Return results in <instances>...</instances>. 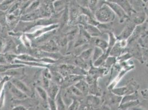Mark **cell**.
Segmentation results:
<instances>
[{
  "label": "cell",
  "mask_w": 148,
  "mask_h": 110,
  "mask_svg": "<svg viewBox=\"0 0 148 110\" xmlns=\"http://www.w3.org/2000/svg\"><path fill=\"white\" fill-rule=\"evenodd\" d=\"M95 17L99 23L108 24L114 21L116 14L110 7L104 3L103 1H101V5L95 13Z\"/></svg>",
  "instance_id": "1"
},
{
  "label": "cell",
  "mask_w": 148,
  "mask_h": 110,
  "mask_svg": "<svg viewBox=\"0 0 148 110\" xmlns=\"http://www.w3.org/2000/svg\"><path fill=\"white\" fill-rule=\"evenodd\" d=\"M139 89V84L136 81L134 80L133 79H132L129 81L126 86L119 88L116 87L113 89L111 92L117 96L123 97L124 96L130 95L136 92H138Z\"/></svg>",
  "instance_id": "2"
},
{
  "label": "cell",
  "mask_w": 148,
  "mask_h": 110,
  "mask_svg": "<svg viewBox=\"0 0 148 110\" xmlns=\"http://www.w3.org/2000/svg\"><path fill=\"white\" fill-rule=\"evenodd\" d=\"M103 2L104 3L110 7L116 16H117L119 17V22L121 23H123L124 22H127L129 20V16L124 12L122 7L113 1H103Z\"/></svg>",
  "instance_id": "3"
},
{
  "label": "cell",
  "mask_w": 148,
  "mask_h": 110,
  "mask_svg": "<svg viewBox=\"0 0 148 110\" xmlns=\"http://www.w3.org/2000/svg\"><path fill=\"white\" fill-rule=\"evenodd\" d=\"M126 50L132 57L136 58L138 61L143 63L142 59V48L137 41L128 43Z\"/></svg>",
  "instance_id": "4"
},
{
  "label": "cell",
  "mask_w": 148,
  "mask_h": 110,
  "mask_svg": "<svg viewBox=\"0 0 148 110\" xmlns=\"http://www.w3.org/2000/svg\"><path fill=\"white\" fill-rule=\"evenodd\" d=\"M135 67V66L134 64L130 65L127 66H125L124 67L122 68L119 71L117 75L114 79L113 80L111 83L109 84V85L107 86V89L110 91L112 90L113 89L116 88L118 84L120 81V80L122 79V78L125 75V74L127 72H130L131 70L133 69Z\"/></svg>",
  "instance_id": "5"
},
{
  "label": "cell",
  "mask_w": 148,
  "mask_h": 110,
  "mask_svg": "<svg viewBox=\"0 0 148 110\" xmlns=\"http://www.w3.org/2000/svg\"><path fill=\"white\" fill-rule=\"evenodd\" d=\"M136 27V25L134 24L132 21H130L129 19V20L127 21V24L124 28L122 31L121 33L120 34H119L118 36H116L117 40H128V39L132 35Z\"/></svg>",
  "instance_id": "6"
},
{
  "label": "cell",
  "mask_w": 148,
  "mask_h": 110,
  "mask_svg": "<svg viewBox=\"0 0 148 110\" xmlns=\"http://www.w3.org/2000/svg\"><path fill=\"white\" fill-rule=\"evenodd\" d=\"M122 98V96H117L110 91V94H107L106 97V103L111 109L114 108V110H118Z\"/></svg>",
  "instance_id": "7"
},
{
  "label": "cell",
  "mask_w": 148,
  "mask_h": 110,
  "mask_svg": "<svg viewBox=\"0 0 148 110\" xmlns=\"http://www.w3.org/2000/svg\"><path fill=\"white\" fill-rule=\"evenodd\" d=\"M147 18V14L145 11L132 13L130 18V20L136 25L143 24L146 22Z\"/></svg>",
  "instance_id": "8"
},
{
  "label": "cell",
  "mask_w": 148,
  "mask_h": 110,
  "mask_svg": "<svg viewBox=\"0 0 148 110\" xmlns=\"http://www.w3.org/2000/svg\"><path fill=\"white\" fill-rule=\"evenodd\" d=\"M114 2L117 3L119 6L122 7V8L126 13V14L130 17L132 13L136 12L133 10L132 7L130 3V1H113Z\"/></svg>",
  "instance_id": "9"
},
{
  "label": "cell",
  "mask_w": 148,
  "mask_h": 110,
  "mask_svg": "<svg viewBox=\"0 0 148 110\" xmlns=\"http://www.w3.org/2000/svg\"><path fill=\"white\" fill-rule=\"evenodd\" d=\"M92 43L95 45V47H97L102 50L103 53L107 52L108 48V43L105 40L99 37H92Z\"/></svg>",
  "instance_id": "10"
},
{
  "label": "cell",
  "mask_w": 148,
  "mask_h": 110,
  "mask_svg": "<svg viewBox=\"0 0 148 110\" xmlns=\"http://www.w3.org/2000/svg\"><path fill=\"white\" fill-rule=\"evenodd\" d=\"M84 29L87 33V34L92 37H99L102 35V33L97 26L87 24L85 25Z\"/></svg>",
  "instance_id": "11"
},
{
  "label": "cell",
  "mask_w": 148,
  "mask_h": 110,
  "mask_svg": "<svg viewBox=\"0 0 148 110\" xmlns=\"http://www.w3.org/2000/svg\"><path fill=\"white\" fill-rule=\"evenodd\" d=\"M127 50L126 49H123L122 48L119 44L118 41H117L114 45V46L111 49V52L110 53V56L114 57L116 58H117L119 57L121 55L123 54L126 52Z\"/></svg>",
  "instance_id": "12"
},
{
  "label": "cell",
  "mask_w": 148,
  "mask_h": 110,
  "mask_svg": "<svg viewBox=\"0 0 148 110\" xmlns=\"http://www.w3.org/2000/svg\"><path fill=\"white\" fill-rule=\"evenodd\" d=\"M8 89L10 91L13 95V96L18 99V100H23L27 98V95L23 93V92H21L18 89H17L15 86L12 83H10L8 84Z\"/></svg>",
  "instance_id": "13"
},
{
  "label": "cell",
  "mask_w": 148,
  "mask_h": 110,
  "mask_svg": "<svg viewBox=\"0 0 148 110\" xmlns=\"http://www.w3.org/2000/svg\"><path fill=\"white\" fill-rule=\"evenodd\" d=\"M75 86L80 90L84 96H87L89 94V86L86 80L81 79L78 81Z\"/></svg>",
  "instance_id": "14"
},
{
  "label": "cell",
  "mask_w": 148,
  "mask_h": 110,
  "mask_svg": "<svg viewBox=\"0 0 148 110\" xmlns=\"http://www.w3.org/2000/svg\"><path fill=\"white\" fill-rule=\"evenodd\" d=\"M130 2L136 12L143 11L146 8L145 3L143 1H130Z\"/></svg>",
  "instance_id": "15"
},
{
  "label": "cell",
  "mask_w": 148,
  "mask_h": 110,
  "mask_svg": "<svg viewBox=\"0 0 148 110\" xmlns=\"http://www.w3.org/2000/svg\"><path fill=\"white\" fill-rule=\"evenodd\" d=\"M139 98V93L138 92H136L132 94L128 95H125L122 97V101L120 105L126 103H129L131 101H134L138 100Z\"/></svg>",
  "instance_id": "16"
},
{
  "label": "cell",
  "mask_w": 148,
  "mask_h": 110,
  "mask_svg": "<svg viewBox=\"0 0 148 110\" xmlns=\"http://www.w3.org/2000/svg\"><path fill=\"white\" fill-rule=\"evenodd\" d=\"M117 63V58L109 56L105 61L101 67L105 68L106 69H109L110 68L114 66V65Z\"/></svg>",
  "instance_id": "17"
},
{
  "label": "cell",
  "mask_w": 148,
  "mask_h": 110,
  "mask_svg": "<svg viewBox=\"0 0 148 110\" xmlns=\"http://www.w3.org/2000/svg\"><path fill=\"white\" fill-rule=\"evenodd\" d=\"M86 103L90 107H92L93 108H96L101 103V100L97 96L91 95L88 98V100H87Z\"/></svg>",
  "instance_id": "18"
},
{
  "label": "cell",
  "mask_w": 148,
  "mask_h": 110,
  "mask_svg": "<svg viewBox=\"0 0 148 110\" xmlns=\"http://www.w3.org/2000/svg\"><path fill=\"white\" fill-rule=\"evenodd\" d=\"M12 83L21 92H29V90L28 89L27 87L25 86L22 82H21L19 80L13 79L12 80Z\"/></svg>",
  "instance_id": "19"
},
{
  "label": "cell",
  "mask_w": 148,
  "mask_h": 110,
  "mask_svg": "<svg viewBox=\"0 0 148 110\" xmlns=\"http://www.w3.org/2000/svg\"><path fill=\"white\" fill-rule=\"evenodd\" d=\"M93 50L91 48L87 49L82 52L81 55V58L83 61H86L89 60L91 57H92Z\"/></svg>",
  "instance_id": "20"
},
{
  "label": "cell",
  "mask_w": 148,
  "mask_h": 110,
  "mask_svg": "<svg viewBox=\"0 0 148 110\" xmlns=\"http://www.w3.org/2000/svg\"><path fill=\"white\" fill-rule=\"evenodd\" d=\"M103 52L101 49L97 47H95L93 51L92 57V62H94L97 60L99 58L103 55Z\"/></svg>",
  "instance_id": "21"
},
{
  "label": "cell",
  "mask_w": 148,
  "mask_h": 110,
  "mask_svg": "<svg viewBox=\"0 0 148 110\" xmlns=\"http://www.w3.org/2000/svg\"><path fill=\"white\" fill-rule=\"evenodd\" d=\"M137 42L142 48L148 49V35L140 37Z\"/></svg>",
  "instance_id": "22"
},
{
  "label": "cell",
  "mask_w": 148,
  "mask_h": 110,
  "mask_svg": "<svg viewBox=\"0 0 148 110\" xmlns=\"http://www.w3.org/2000/svg\"><path fill=\"white\" fill-rule=\"evenodd\" d=\"M88 8L91 10V11L95 14V13L99 8V2L98 1H88Z\"/></svg>",
  "instance_id": "23"
},
{
  "label": "cell",
  "mask_w": 148,
  "mask_h": 110,
  "mask_svg": "<svg viewBox=\"0 0 148 110\" xmlns=\"http://www.w3.org/2000/svg\"><path fill=\"white\" fill-rule=\"evenodd\" d=\"M132 58V56L130 55L128 52H125L117 58V63H121L123 62L128 61L129 60H130Z\"/></svg>",
  "instance_id": "24"
},
{
  "label": "cell",
  "mask_w": 148,
  "mask_h": 110,
  "mask_svg": "<svg viewBox=\"0 0 148 110\" xmlns=\"http://www.w3.org/2000/svg\"><path fill=\"white\" fill-rule=\"evenodd\" d=\"M58 91V88L56 86H53L50 89V98H51L53 100H54L56 97L57 92Z\"/></svg>",
  "instance_id": "25"
},
{
  "label": "cell",
  "mask_w": 148,
  "mask_h": 110,
  "mask_svg": "<svg viewBox=\"0 0 148 110\" xmlns=\"http://www.w3.org/2000/svg\"><path fill=\"white\" fill-rule=\"evenodd\" d=\"M80 105V104L79 101L76 99H75L68 108V110H79Z\"/></svg>",
  "instance_id": "26"
},
{
  "label": "cell",
  "mask_w": 148,
  "mask_h": 110,
  "mask_svg": "<svg viewBox=\"0 0 148 110\" xmlns=\"http://www.w3.org/2000/svg\"><path fill=\"white\" fill-rule=\"evenodd\" d=\"M37 91L38 92L40 98H42L44 101H47L48 100L47 94L46 92H45L43 89H42V88L38 87L37 88Z\"/></svg>",
  "instance_id": "27"
},
{
  "label": "cell",
  "mask_w": 148,
  "mask_h": 110,
  "mask_svg": "<svg viewBox=\"0 0 148 110\" xmlns=\"http://www.w3.org/2000/svg\"><path fill=\"white\" fill-rule=\"evenodd\" d=\"M142 59L143 63H148V49L142 48Z\"/></svg>",
  "instance_id": "28"
},
{
  "label": "cell",
  "mask_w": 148,
  "mask_h": 110,
  "mask_svg": "<svg viewBox=\"0 0 148 110\" xmlns=\"http://www.w3.org/2000/svg\"><path fill=\"white\" fill-rule=\"evenodd\" d=\"M48 102L49 105L50 110H58L56 104L54 100H53L51 98H48Z\"/></svg>",
  "instance_id": "29"
},
{
  "label": "cell",
  "mask_w": 148,
  "mask_h": 110,
  "mask_svg": "<svg viewBox=\"0 0 148 110\" xmlns=\"http://www.w3.org/2000/svg\"><path fill=\"white\" fill-rule=\"evenodd\" d=\"M132 110H148V105L139 104L131 109Z\"/></svg>",
  "instance_id": "30"
},
{
  "label": "cell",
  "mask_w": 148,
  "mask_h": 110,
  "mask_svg": "<svg viewBox=\"0 0 148 110\" xmlns=\"http://www.w3.org/2000/svg\"><path fill=\"white\" fill-rule=\"evenodd\" d=\"M54 77L58 83L62 84L63 83V81H64L63 78L62 77V75L60 74H59L57 72H55V74L54 75Z\"/></svg>",
  "instance_id": "31"
},
{
  "label": "cell",
  "mask_w": 148,
  "mask_h": 110,
  "mask_svg": "<svg viewBox=\"0 0 148 110\" xmlns=\"http://www.w3.org/2000/svg\"><path fill=\"white\" fill-rule=\"evenodd\" d=\"M20 66L19 65H9V66H0V72L5 71L9 68H14L19 67Z\"/></svg>",
  "instance_id": "32"
},
{
  "label": "cell",
  "mask_w": 148,
  "mask_h": 110,
  "mask_svg": "<svg viewBox=\"0 0 148 110\" xmlns=\"http://www.w3.org/2000/svg\"><path fill=\"white\" fill-rule=\"evenodd\" d=\"M90 107L87 103H84L80 105L79 110H90Z\"/></svg>",
  "instance_id": "33"
},
{
  "label": "cell",
  "mask_w": 148,
  "mask_h": 110,
  "mask_svg": "<svg viewBox=\"0 0 148 110\" xmlns=\"http://www.w3.org/2000/svg\"><path fill=\"white\" fill-rule=\"evenodd\" d=\"M140 93L143 98L145 99H148V89L142 90Z\"/></svg>",
  "instance_id": "34"
},
{
  "label": "cell",
  "mask_w": 148,
  "mask_h": 110,
  "mask_svg": "<svg viewBox=\"0 0 148 110\" xmlns=\"http://www.w3.org/2000/svg\"><path fill=\"white\" fill-rule=\"evenodd\" d=\"M13 110H27L25 106L21 105V106H18L17 107H16L15 108H14Z\"/></svg>",
  "instance_id": "35"
},
{
  "label": "cell",
  "mask_w": 148,
  "mask_h": 110,
  "mask_svg": "<svg viewBox=\"0 0 148 110\" xmlns=\"http://www.w3.org/2000/svg\"><path fill=\"white\" fill-rule=\"evenodd\" d=\"M1 42H2V41H0V49L2 48V47H1V46H2V43H1Z\"/></svg>",
  "instance_id": "36"
},
{
  "label": "cell",
  "mask_w": 148,
  "mask_h": 110,
  "mask_svg": "<svg viewBox=\"0 0 148 110\" xmlns=\"http://www.w3.org/2000/svg\"><path fill=\"white\" fill-rule=\"evenodd\" d=\"M147 8V9H148V6L147 7H146V8Z\"/></svg>",
  "instance_id": "37"
},
{
  "label": "cell",
  "mask_w": 148,
  "mask_h": 110,
  "mask_svg": "<svg viewBox=\"0 0 148 110\" xmlns=\"http://www.w3.org/2000/svg\"><path fill=\"white\" fill-rule=\"evenodd\" d=\"M1 30V25H0V31Z\"/></svg>",
  "instance_id": "38"
},
{
  "label": "cell",
  "mask_w": 148,
  "mask_h": 110,
  "mask_svg": "<svg viewBox=\"0 0 148 110\" xmlns=\"http://www.w3.org/2000/svg\"><path fill=\"white\" fill-rule=\"evenodd\" d=\"M147 67H148V63H147Z\"/></svg>",
  "instance_id": "39"
},
{
  "label": "cell",
  "mask_w": 148,
  "mask_h": 110,
  "mask_svg": "<svg viewBox=\"0 0 148 110\" xmlns=\"http://www.w3.org/2000/svg\"></svg>",
  "instance_id": "40"
}]
</instances>
